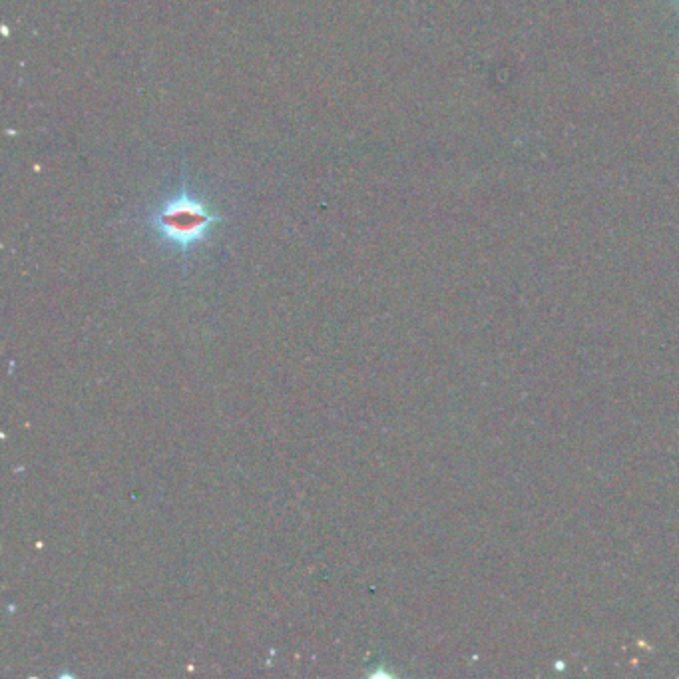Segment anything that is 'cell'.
I'll list each match as a JSON object with an SVG mask.
<instances>
[{
  "label": "cell",
  "mask_w": 679,
  "mask_h": 679,
  "mask_svg": "<svg viewBox=\"0 0 679 679\" xmlns=\"http://www.w3.org/2000/svg\"><path fill=\"white\" fill-rule=\"evenodd\" d=\"M226 218L212 210L204 200L188 190V180H182L178 194L162 202L144 224L166 245L178 249L184 259L192 249L202 245L214 231V227L224 224Z\"/></svg>",
  "instance_id": "6da1fadb"
}]
</instances>
